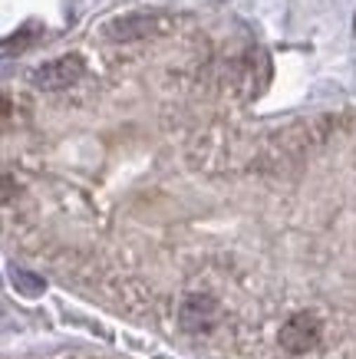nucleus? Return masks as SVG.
<instances>
[{"mask_svg":"<svg viewBox=\"0 0 356 359\" xmlns=\"http://www.w3.org/2000/svg\"><path fill=\"white\" fill-rule=\"evenodd\" d=\"M86 73V63L79 53H66V56H56V60H46L40 63L37 69L30 73V83L37 89H46V93H56V89H66L79 83Z\"/></svg>","mask_w":356,"mask_h":359,"instance_id":"obj_1","label":"nucleus"},{"mask_svg":"<svg viewBox=\"0 0 356 359\" xmlns=\"http://www.w3.org/2000/svg\"><path fill=\"white\" fill-rule=\"evenodd\" d=\"M221 320V304L211 294H185L178 300V327L185 333H208Z\"/></svg>","mask_w":356,"mask_h":359,"instance_id":"obj_2","label":"nucleus"},{"mask_svg":"<svg viewBox=\"0 0 356 359\" xmlns=\"http://www.w3.org/2000/svg\"><path fill=\"white\" fill-rule=\"evenodd\" d=\"M320 333H324V327L313 313H294L281 327V346L294 356H301V353H310L320 343Z\"/></svg>","mask_w":356,"mask_h":359,"instance_id":"obj_3","label":"nucleus"},{"mask_svg":"<svg viewBox=\"0 0 356 359\" xmlns=\"http://www.w3.org/2000/svg\"><path fill=\"white\" fill-rule=\"evenodd\" d=\"M155 27H159V17H155V13H126V17H116V20L106 23V36L109 40L129 43V40L149 36Z\"/></svg>","mask_w":356,"mask_h":359,"instance_id":"obj_4","label":"nucleus"},{"mask_svg":"<svg viewBox=\"0 0 356 359\" xmlns=\"http://www.w3.org/2000/svg\"><path fill=\"white\" fill-rule=\"evenodd\" d=\"M11 283L17 287V294H23V297H40L46 290L44 277L33 271H23V267H13L11 271Z\"/></svg>","mask_w":356,"mask_h":359,"instance_id":"obj_5","label":"nucleus"},{"mask_svg":"<svg viewBox=\"0 0 356 359\" xmlns=\"http://www.w3.org/2000/svg\"><path fill=\"white\" fill-rule=\"evenodd\" d=\"M30 43H33V30H30V27H23L20 33H13V36H7V40H4V56L23 53Z\"/></svg>","mask_w":356,"mask_h":359,"instance_id":"obj_6","label":"nucleus"},{"mask_svg":"<svg viewBox=\"0 0 356 359\" xmlns=\"http://www.w3.org/2000/svg\"><path fill=\"white\" fill-rule=\"evenodd\" d=\"M353 30H356V20H353Z\"/></svg>","mask_w":356,"mask_h":359,"instance_id":"obj_7","label":"nucleus"}]
</instances>
